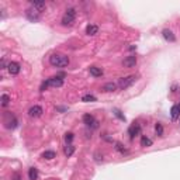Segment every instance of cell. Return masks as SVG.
I'll list each match as a JSON object with an SVG mask.
<instances>
[{"instance_id":"603a6c76","label":"cell","mask_w":180,"mask_h":180,"mask_svg":"<svg viewBox=\"0 0 180 180\" xmlns=\"http://www.w3.org/2000/svg\"><path fill=\"white\" fill-rule=\"evenodd\" d=\"M2 106L3 107H7L8 106V103H10V97H8V94H2Z\"/></svg>"},{"instance_id":"4fadbf2b","label":"cell","mask_w":180,"mask_h":180,"mask_svg":"<svg viewBox=\"0 0 180 180\" xmlns=\"http://www.w3.org/2000/svg\"><path fill=\"white\" fill-rule=\"evenodd\" d=\"M163 38L166 39V41H170V42H174L176 41V37L173 35V32H172L170 30H168V28H166V30H163Z\"/></svg>"},{"instance_id":"cb8c5ba5","label":"cell","mask_w":180,"mask_h":180,"mask_svg":"<svg viewBox=\"0 0 180 180\" xmlns=\"http://www.w3.org/2000/svg\"><path fill=\"white\" fill-rule=\"evenodd\" d=\"M155 131H156V135L162 137V135H163V127H162V124L158 122V124H156V127H155Z\"/></svg>"},{"instance_id":"d4e9b609","label":"cell","mask_w":180,"mask_h":180,"mask_svg":"<svg viewBox=\"0 0 180 180\" xmlns=\"http://www.w3.org/2000/svg\"><path fill=\"white\" fill-rule=\"evenodd\" d=\"M65 141H66V143H72V141H73V134H72V132L65 134Z\"/></svg>"},{"instance_id":"6da1fadb","label":"cell","mask_w":180,"mask_h":180,"mask_svg":"<svg viewBox=\"0 0 180 180\" xmlns=\"http://www.w3.org/2000/svg\"><path fill=\"white\" fill-rule=\"evenodd\" d=\"M49 63L53 68H65L69 65V58L63 53H53L49 56Z\"/></svg>"},{"instance_id":"52a82bcc","label":"cell","mask_w":180,"mask_h":180,"mask_svg":"<svg viewBox=\"0 0 180 180\" xmlns=\"http://www.w3.org/2000/svg\"><path fill=\"white\" fill-rule=\"evenodd\" d=\"M128 134H129V138H131V139H134L137 135L141 134V125H139L138 122H134V124H132V125L128 128Z\"/></svg>"},{"instance_id":"ffe728a7","label":"cell","mask_w":180,"mask_h":180,"mask_svg":"<svg viewBox=\"0 0 180 180\" xmlns=\"http://www.w3.org/2000/svg\"><path fill=\"white\" fill-rule=\"evenodd\" d=\"M55 156H56V153L53 151H45L44 153H42V158H44V159H48V160L53 159Z\"/></svg>"},{"instance_id":"3957f363","label":"cell","mask_w":180,"mask_h":180,"mask_svg":"<svg viewBox=\"0 0 180 180\" xmlns=\"http://www.w3.org/2000/svg\"><path fill=\"white\" fill-rule=\"evenodd\" d=\"M76 18V10L75 8H68L66 11H65L63 17H62V24L63 25H72L73 21H75Z\"/></svg>"},{"instance_id":"9c48e42d","label":"cell","mask_w":180,"mask_h":180,"mask_svg":"<svg viewBox=\"0 0 180 180\" xmlns=\"http://www.w3.org/2000/svg\"><path fill=\"white\" fill-rule=\"evenodd\" d=\"M4 122H6V127H7V128H16L17 127V120L13 114H6Z\"/></svg>"},{"instance_id":"7402d4cb","label":"cell","mask_w":180,"mask_h":180,"mask_svg":"<svg viewBox=\"0 0 180 180\" xmlns=\"http://www.w3.org/2000/svg\"><path fill=\"white\" fill-rule=\"evenodd\" d=\"M82 101H84V103H92V101H96V97L93 94H86L82 97Z\"/></svg>"},{"instance_id":"7a4b0ae2","label":"cell","mask_w":180,"mask_h":180,"mask_svg":"<svg viewBox=\"0 0 180 180\" xmlns=\"http://www.w3.org/2000/svg\"><path fill=\"white\" fill-rule=\"evenodd\" d=\"M48 86H52V87L63 86V73H62V75H58V76H52V78H49L47 82H44L41 86V92H44Z\"/></svg>"},{"instance_id":"44dd1931","label":"cell","mask_w":180,"mask_h":180,"mask_svg":"<svg viewBox=\"0 0 180 180\" xmlns=\"http://www.w3.org/2000/svg\"><path fill=\"white\" fill-rule=\"evenodd\" d=\"M141 146H152V139H149L148 137H142L141 138Z\"/></svg>"},{"instance_id":"e0dca14e","label":"cell","mask_w":180,"mask_h":180,"mask_svg":"<svg viewBox=\"0 0 180 180\" xmlns=\"http://www.w3.org/2000/svg\"><path fill=\"white\" fill-rule=\"evenodd\" d=\"M63 152H65V155H66L68 158H69V156H72V155L75 153V146H73L72 143H66V146H65Z\"/></svg>"},{"instance_id":"484cf974","label":"cell","mask_w":180,"mask_h":180,"mask_svg":"<svg viewBox=\"0 0 180 180\" xmlns=\"http://www.w3.org/2000/svg\"><path fill=\"white\" fill-rule=\"evenodd\" d=\"M115 149H117L118 152H121V153H124V152H127V149L122 146V143H120V142H117L115 143Z\"/></svg>"},{"instance_id":"ac0fdd59","label":"cell","mask_w":180,"mask_h":180,"mask_svg":"<svg viewBox=\"0 0 180 180\" xmlns=\"http://www.w3.org/2000/svg\"><path fill=\"white\" fill-rule=\"evenodd\" d=\"M117 86L118 84L112 83V82H108V83H106L103 86V92H114V90L117 89Z\"/></svg>"},{"instance_id":"4316f807","label":"cell","mask_w":180,"mask_h":180,"mask_svg":"<svg viewBox=\"0 0 180 180\" xmlns=\"http://www.w3.org/2000/svg\"><path fill=\"white\" fill-rule=\"evenodd\" d=\"M114 114H115V115H117V117H118V118H120V120H121V121H125V117H124V115H122V114H121V111H120V110H114Z\"/></svg>"},{"instance_id":"277c9868","label":"cell","mask_w":180,"mask_h":180,"mask_svg":"<svg viewBox=\"0 0 180 180\" xmlns=\"http://www.w3.org/2000/svg\"><path fill=\"white\" fill-rule=\"evenodd\" d=\"M135 80H137V76L131 75V76H125V78H121L120 80H118V87L120 89H128L129 86H132V84L135 83Z\"/></svg>"},{"instance_id":"8fae6325","label":"cell","mask_w":180,"mask_h":180,"mask_svg":"<svg viewBox=\"0 0 180 180\" xmlns=\"http://www.w3.org/2000/svg\"><path fill=\"white\" fill-rule=\"evenodd\" d=\"M7 70L10 75H18L20 73V65L17 62H10L7 65Z\"/></svg>"},{"instance_id":"d6986e66","label":"cell","mask_w":180,"mask_h":180,"mask_svg":"<svg viewBox=\"0 0 180 180\" xmlns=\"http://www.w3.org/2000/svg\"><path fill=\"white\" fill-rule=\"evenodd\" d=\"M28 179H30V180H37V179H38V170H37L35 168H31L30 170H28Z\"/></svg>"},{"instance_id":"83f0119b","label":"cell","mask_w":180,"mask_h":180,"mask_svg":"<svg viewBox=\"0 0 180 180\" xmlns=\"http://www.w3.org/2000/svg\"><path fill=\"white\" fill-rule=\"evenodd\" d=\"M13 179H14V180H20V176H18V174H14Z\"/></svg>"},{"instance_id":"30bf717a","label":"cell","mask_w":180,"mask_h":180,"mask_svg":"<svg viewBox=\"0 0 180 180\" xmlns=\"http://www.w3.org/2000/svg\"><path fill=\"white\" fill-rule=\"evenodd\" d=\"M122 65L125 68H134L135 65H137V56H135V55L127 56V58L122 61Z\"/></svg>"},{"instance_id":"5bb4252c","label":"cell","mask_w":180,"mask_h":180,"mask_svg":"<svg viewBox=\"0 0 180 180\" xmlns=\"http://www.w3.org/2000/svg\"><path fill=\"white\" fill-rule=\"evenodd\" d=\"M90 70V75L94 76V78H100L101 75H103V69L101 68H97V66H90L89 68Z\"/></svg>"},{"instance_id":"9a60e30c","label":"cell","mask_w":180,"mask_h":180,"mask_svg":"<svg viewBox=\"0 0 180 180\" xmlns=\"http://www.w3.org/2000/svg\"><path fill=\"white\" fill-rule=\"evenodd\" d=\"M98 32V27L94 24H89L86 27V34L87 35H96V34Z\"/></svg>"},{"instance_id":"7c38bea8","label":"cell","mask_w":180,"mask_h":180,"mask_svg":"<svg viewBox=\"0 0 180 180\" xmlns=\"http://www.w3.org/2000/svg\"><path fill=\"white\" fill-rule=\"evenodd\" d=\"M170 117H172V120H173V121H176L177 118L180 117V107H179V104H174V106L172 107V110H170Z\"/></svg>"},{"instance_id":"f1b7e54d","label":"cell","mask_w":180,"mask_h":180,"mask_svg":"<svg viewBox=\"0 0 180 180\" xmlns=\"http://www.w3.org/2000/svg\"><path fill=\"white\" fill-rule=\"evenodd\" d=\"M179 107H180V104H179Z\"/></svg>"},{"instance_id":"ba28073f","label":"cell","mask_w":180,"mask_h":180,"mask_svg":"<svg viewBox=\"0 0 180 180\" xmlns=\"http://www.w3.org/2000/svg\"><path fill=\"white\" fill-rule=\"evenodd\" d=\"M25 16H27V18L30 20V21H38L39 20V11H37L35 8H28L27 11H25Z\"/></svg>"},{"instance_id":"5b68a950","label":"cell","mask_w":180,"mask_h":180,"mask_svg":"<svg viewBox=\"0 0 180 180\" xmlns=\"http://www.w3.org/2000/svg\"><path fill=\"white\" fill-rule=\"evenodd\" d=\"M83 122L86 124L87 127H92V128H97L98 127V122L96 121V118L90 114H84L83 115Z\"/></svg>"},{"instance_id":"8992f818","label":"cell","mask_w":180,"mask_h":180,"mask_svg":"<svg viewBox=\"0 0 180 180\" xmlns=\"http://www.w3.org/2000/svg\"><path fill=\"white\" fill-rule=\"evenodd\" d=\"M42 112H44V110H42L41 106H32L30 110H28V115L32 118H38L42 115Z\"/></svg>"},{"instance_id":"2e32d148","label":"cell","mask_w":180,"mask_h":180,"mask_svg":"<svg viewBox=\"0 0 180 180\" xmlns=\"http://www.w3.org/2000/svg\"><path fill=\"white\" fill-rule=\"evenodd\" d=\"M31 7L35 8L37 11H39V13H41V11L45 8V3L44 2H31Z\"/></svg>"}]
</instances>
